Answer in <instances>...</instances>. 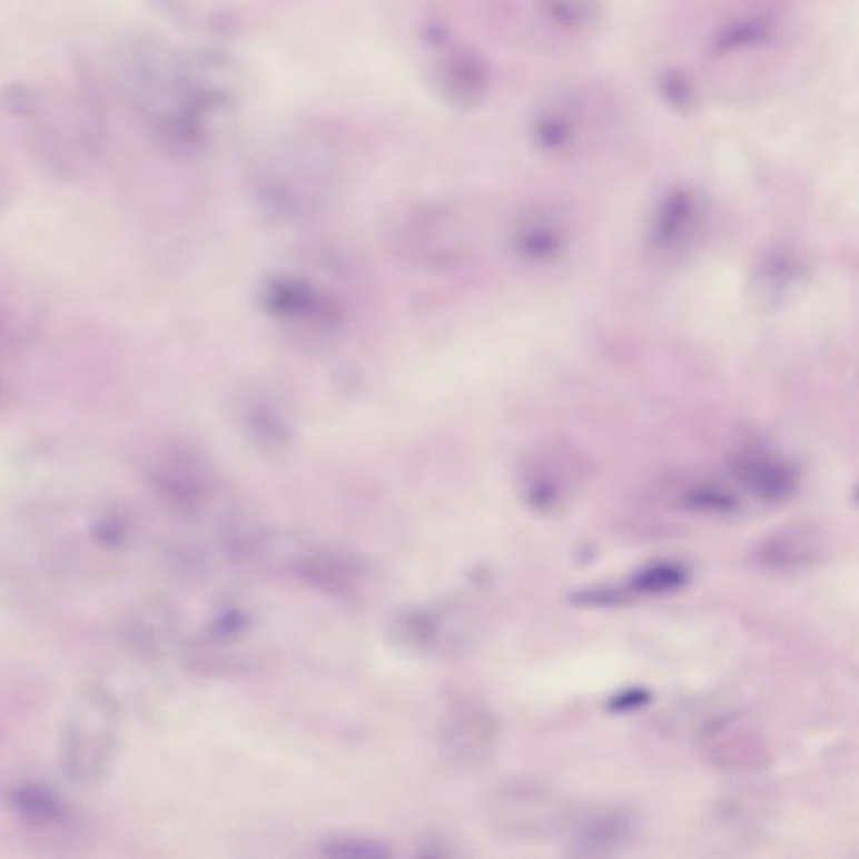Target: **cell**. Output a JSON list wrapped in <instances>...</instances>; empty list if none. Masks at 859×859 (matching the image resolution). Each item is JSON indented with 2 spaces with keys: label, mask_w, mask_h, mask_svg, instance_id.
Segmentation results:
<instances>
[{
  "label": "cell",
  "mask_w": 859,
  "mask_h": 859,
  "mask_svg": "<svg viewBox=\"0 0 859 859\" xmlns=\"http://www.w3.org/2000/svg\"><path fill=\"white\" fill-rule=\"evenodd\" d=\"M180 608L167 596L154 594L135 604L120 624L125 652L140 662H161L184 649Z\"/></svg>",
  "instance_id": "cell-4"
},
{
  "label": "cell",
  "mask_w": 859,
  "mask_h": 859,
  "mask_svg": "<svg viewBox=\"0 0 859 859\" xmlns=\"http://www.w3.org/2000/svg\"><path fill=\"white\" fill-rule=\"evenodd\" d=\"M88 534L99 550L124 551L130 546L134 527L127 515L108 509L92 515L88 524Z\"/></svg>",
  "instance_id": "cell-11"
},
{
  "label": "cell",
  "mask_w": 859,
  "mask_h": 859,
  "mask_svg": "<svg viewBox=\"0 0 859 859\" xmlns=\"http://www.w3.org/2000/svg\"><path fill=\"white\" fill-rule=\"evenodd\" d=\"M215 65L151 36H135L121 48V79L131 108L171 154L201 150L210 117L233 105V89L211 71Z\"/></svg>",
  "instance_id": "cell-1"
},
{
  "label": "cell",
  "mask_w": 859,
  "mask_h": 859,
  "mask_svg": "<svg viewBox=\"0 0 859 859\" xmlns=\"http://www.w3.org/2000/svg\"><path fill=\"white\" fill-rule=\"evenodd\" d=\"M825 544L809 529H784L759 541L750 556L758 566L771 571H796L821 560Z\"/></svg>",
  "instance_id": "cell-5"
},
{
  "label": "cell",
  "mask_w": 859,
  "mask_h": 859,
  "mask_svg": "<svg viewBox=\"0 0 859 859\" xmlns=\"http://www.w3.org/2000/svg\"><path fill=\"white\" fill-rule=\"evenodd\" d=\"M256 620L253 611L239 603H224L215 608L200 631L185 641L184 653L204 656H223L220 650L246 640Z\"/></svg>",
  "instance_id": "cell-6"
},
{
  "label": "cell",
  "mask_w": 859,
  "mask_h": 859,
  "mask_svg": "<svg viewBox=\"0 0 859 859\" xmlns=\"http://www.w3.org/2000/svg\"><path fill=\"white\" fill-rule=\"evenodd\" d=\"M581 105L576 96L547 99L532 111L531 131L535 147L544 151H560L573 144L580 127Z\"/></svg>",
  "instance_id": "cell-8"
},
{
  "label": "cell",
  "mask_w": 859,
  "mask_h": 859,
  "mask_svg": "<svg viewBox=\"0 0 859 859\" xmlns=\"http://www.w3.org/2000/svg\"><path fill=\"white\" fill-rule=\"evenodd\" d=\"M121 709L117 695L99 683L81 687L62 717L59 771L76 788H98L117 766Z\"/></svg>",
  "instance_id": "cell-2"
},
{
  "label": "cell",
  "mask_w": 859,
  "mask_h": 859,
  "mask_svg": "<svg viewBox=\"0 0 859 859\" xmlns=\"http://www.w3.org/2000/svg\"><path fill=\"white\" fill-rule=\"evenodd\" d=\"M12 812L34 828H58L72 819L68 799L46 782H16L8 792Z\"/></svg>",
  "instance_id": "cell-7"
},
{
  "label": "cell",
  "mask_w": 859,
  "mask_h": 859,
  "mask_svg": "<svg viewBox=\"0 0 859 859\" xmlns=\"http://www.w3.org/2000/svg\"><path fill=\"white\" fill-rule=\"evenodd\" d=\"M164 8H177L178 0H157Z\"/></svg>",
  "instance_id": "cell-15"
},
{
  "label": "cell",
  "mask_w": 859,
  "mask_h": 859,
  "mask_svg": "<svg viewBox=\"0 0 859 859\" xmlns=\"http://www.w3.org/2000/svg\"><path fill=\"white\" fill-rule=\"evenodd\" d=\"M547 24L567 34H584L600 24L604 0H534Z\"/></svg>",
  "instance_id": "cell-9"
},
{
  "label": "cell",
  "mask_w": 859,
  "mask_h": 859,
  "mask_svg": "<svg viewBox=\"0 0 859 859\" xmlns=\"http://www.w3.org/2000/svg\"><path fill=\"white\" fill-rule=\"evenodd\" d=\"M628 832L626 818L616 814L596 816L580 832V845L586 848L614 846Z\"/></svg>",
  "instance_id": "cell-14"
},
{
  "label": "cell",
  "mask_w": 859,
  "mask_h": 859,
  "mask_svg": "<svg viewBox=\"0 0 859 859\" xmlns=\"http://www.w3.org/2000/svg\"><path fill=\"white\" fill-rule=\"evenodd\" d=\"M656 92L670 110L679 115L693 113L699 105L695 86L682 69H665L656 79Z\"/></svg>",
  "instance_id": "cell-12"
},
{
  "label": "cell",
  "mask_w": 859,
  "mask_h": 859,
  "mask_svg": "<svg viewBox=\"0 0 859 859\" xmlns=\"http://www.w3.org/2000/svg\"><path fill=\"white\" fill-rule=\"evenodd\" d=\"M428 85L451 110L471 111L487 99L492 86L491 65L471 46L451 41L434 49Z\"/></svg>",
  "instance_id": "cell-3"
},
{
  "label": "cell",
  "mask_w": 859,
  "mask_h": 859,
  "mask_svg": "<svg viewBox=\"0 0 859 859\" xmlns=\"http://www.w3.org/2000/svg\"><path fill=\"white\" fill-rule=\"evenodd\" d=\"M687 571L680 564L660 563L644 567L634 577V590L643 593H669L685 584Z\"/></svg>",
  "instance_id": "cell-13"
},
{
  "label": "cell",
  "mask_w": 859,
  "mask_h": 859,
  "mask_svg": "<svg viewBox=\"0 0 859 859\" xmlns=\"http://www.w3.org/2000/svg\"><path fill=\"white\" fill-rule=\"evenodd\" d=\"M317 855L332 859H383L392 856L388 846L375 838L333 835L320 839Z\"/></svg>",
  "instance_id": "cell-10"
}]
</instances>
